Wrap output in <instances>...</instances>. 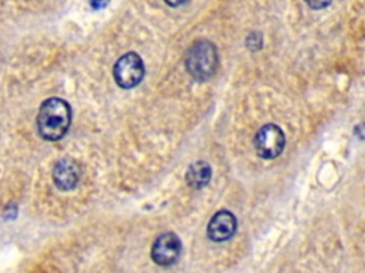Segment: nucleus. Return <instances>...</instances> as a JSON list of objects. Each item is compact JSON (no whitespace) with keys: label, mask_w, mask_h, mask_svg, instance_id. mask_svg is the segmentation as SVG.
<instances>
[{"label":"nucleus","mask_w":365,"mask_h":273,"mask_svg":"<svg viewBox=\"0 0 365 273\" xmlns=\"http://www.w3.org/2000/svg\"><path fill=\"white\" fill-rule=\"evenodd\" d=\"M237 230V219L230 210H218L208 222L207 235L212 242H225L234 236Z\"/></svg>","instance_id":"6"},{"label":"nucleus","mask_w":365,"mask_h":273,"mask_svg":"<svg viewBox=\"0 0 365 273\" xmlns=\"http://www.w3.org/2000/svg\"><path fill=\"white\" fill-rule=\"evenodd\" d=\"M307 4L311 7V9H315V10H319V9H325L327 6H329L331 0H305Z\"/></svg>","instance_id":"9"},{"label":"nucleus","mask_w":365,"mask_h":273,"mask_svg":"<svg viewBox=\"0 0 365 273\" xmlns=\"http://www.w3.org/2000/svg\"><path fill=\"white\" fill-rule=\"evenodd\" d=\"M218 67V54L215 46L208 40L195 41L185 55V68L197 81L210 80Z\"/></svg>","instance_id":"2"},{"label":"nucleus","mask_w":365,"mask_h":273,"mask_svg":"<svg viewBox=\"0 0 365 273\" xmlns=\"http://www.w3.org/2000/svg\"><path fill=\"white\" fill-rule=\"evenodd\" d=\"M211 179V166L204 161H197L191 164L185 173V181L188 186L194 189L204 188Z\"/></svg>","instance_id":"8"},{"label":"nucleus","mask_w":365,"mask_h":273,"mask_svg":"<svg viewBox=\"0 0 365 273\" xmlns=\"http://www.w3.org/2000/svg\"><path fill=\"white\" fill-rule=\"evenodd\" d=\"M254 146L259 158L274 159L285 146V135L275 124L262 125L254 136Z\"/></svg>","instance_id":"4"},{"label":"nucleus","mask_w":365,"mask_h":273,"mask_svg":"<svg viewBox=\"0 0 365 273\" xmlns=\"http://www.w3.org/2000/svg\"><path fill=\"white\" fill-rule=\"evenodd\" d=\"M168 6H171V7H178V6H181V4H184V3H187L188 0H164Z\"/></svg>","instance_id":"10"},{"label":"nucleus","mask_w":365,"mask_h":273,"mask_svg":"<svg viewBox=\"0 0 365 273\" xmlns=\"http://www.w3.org/2000/svg\"><path fill=\"white\" fill-rule=\"evenodd\" d=\"M80 179V166L71 158L60 159L53 169V181L61 191H71Z\"/></svg>","instance_id":"7"},{"label":"nucleus","mask_w":365,"mask_h":273,"mask_svg":"<svg viewBox=\"0 0 365 273\" xmlns=\"http://www.w3.org/2000/svg\"><path fill=\"white\" fill-rule=\"evenodd\" d=\"M181 250L182 246L178 236L173 232H165L154 240L151 247V259L155 264L170 266L178 260Z\"/></svg>","instance_id":"5"},{"label":"nucleus","mask_w":365,"mask_h":273,"mask_svg":"<svg viewBox=\"0 0 365 273\" xmlns=\"http://www.w3.org/2000/svg\"><path fill=\"white\" fill-rule=\"evenodd\" d=\"M90 4L94 9H101V7H104L106 1H103V0H90Z\"/></svg>","instance_id":"11"},{"label":"nucleus","mask_w":365,"mask_h":273,"mask_svg":"<svg viewBox=\"0 0 365 273\" xmlns=\"http://www.w3.org/2000/svg\"><path fill=\"white\" fill-rule=\"evenodd\" d=\"M71 122V108L67 101L51 97L46 100L37 115L38 134L47 141H58L68 131Z\"/></svg>","instance_id":"1"},{"label":"nucleus","mask_w":365,"mask_h":273,"mask_svg":"<svg viewBox=\"0 0 365 273\" xmlns=\"http://www.w3.org/2000/svg\"><path fill=\"white\" fill-rule=\"evenodd\" d=\"M115 82L121 88H133L138 85L144 77V63L137 53H125L121 55L113 68Z\"/></svg>","instance_id":"3"}]
</instances>
